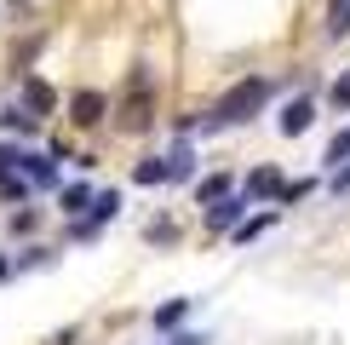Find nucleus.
<instances>
[{
  "mask_svg": "<svg viewBox=\"0 0 350 345\" xmlns=\"http://www.w3.org/2000/svg\"><path fill=\"white\" fill-rule=\"evenodd\" d=\"M265 98H270V81H265V75H253V81H236L224 98H218V110L207 115V127H224V121H247V115H253L258 104H265Z\"/></svg>",
  "mask_w": 350,
  "mask_h": 345,
  "instance_id": "nucleus-1",
  "label": "nucleus"
},
{
  "mask_svg": "<svg viewBox=\"0 0 350 345\" xmlns=\"http://www.w3.org/2000/svg\"><path fill=\"white\" fill-rule=\"evenodd\" d=\"M150 110H155V92H150V75H133V98H126V110H121V127L126 133H144L150 127Z\"/></svg>",
  "mask_w": 350,
  "mask_h": 345,
  "instance_id": "nucleus-2",
  "label": "nucleus"
},
{
  "mask_svg": "<svg viewBox=\"0 0 350 345\" xmlns=\"http://www.w3.org/2000/svg\"><path fill=\"white\" fill-rule=\"evenodd\" d=\"M275 196H282V172L275 167H253L247 172V196L241 201H275Z\"/></svg>",
  "mask_w": 350,
  "mask_h": 345,
  "instance_id": "nucleus-3",
  "label": "nucleus"
},
{
  "mask_svg": "<svg viewBox=\"0 0 350 345\" xmlns=\"http://www.w3.org/2000/svg\"><path fill=\"white\" fill-rule=\"evenodd\" d=\"M69 110H75L81 127H98V121L109 115V98H104V92H75V104H69Z\"/></svg>",
  "mask_w": 350,
  "mask_h": 345,
  "instance_id": "nucleus-4",
  "label": "nucleus"
},
{
  "mask_svg": "<svg viewBox=\"0 0 350 345\" xmlns=\"http://www.w3.org/2000/svg\"><path fill=\"white\" fill-rule=\"evenodd\" d=\"M310 121H316L310 98H293V104L282 110V133H287V138H299V133H304V127H310Z\"/></svg>",
  "mask_w": 350,
  "mask_h": 345,
  "instance_id": "nucleus-5",
  "label": "nucleus"
},
{
  "mask_svg": "<svg viewBox=\"0 0 350 345\" xmlns=\"http://www.w3.org/2000/svg\"><path fill=\"white\" fill-rule=\"evenodd\" d=\"M23 104H29V121L46 115V110H52V86H46V81H23Z\"/></svg>",
  "mask_w": 350,
  "mask_h": 345,
  "instance_id": "nucleus-6",
  "label": "nucleus"
},
{
  "mask_svg": "<svg viewBox=\"0 0 350 345\" xmlns=\"http://www.w3.org/2000/svg\"><path fill=\"white\" fill-rule=\"evenodd\" d=\"M241 213H247V201H241V196H224V201L207 213V225H213V230H224V225H236Z\"/></svg>",
  "mask_w": 350,
  "mask_h": 345,
  "instance_id": "nucleus-7",
  "label": "nucleus"
},
{
  "mask_svg": "<svg viewBox=\"0 0 350 345\" xmlns=\"http://www.w3.org/2000/svg\"><path fill=\"white\" fill-rule=\"evenodd\" d=\"M327 35H350V0H327Z\"/></svg>",
  "mask_w": 350,
  "mask_h": 345,
  "instance_id": "nucleus-8",
  "label": "nucleus"
},
{
  "mask_svg": "<svg viewBox=\"0 0 350 345\" xmlns=\"http://www.w3.org/2000/svg\"><path fill=\"white\" fill-rule=\"evenodd\" d=\"M184 316H189V299H172V305H161V311H155V328H178Z\"/></svg>",
  "mask_w": 350,
  "mask_h": 345,
  "instance_id": "nucleus-9",
  "label": "nucleus"
},
{
  "mask_svg": "<svg viewBox=\"0 0 350 345\" xmlns=\"http://www.w3.org/2000/svg\"><path fill=\"white\" fill-rule=\"evenodd\" d=\"M115 213H121V196H115V190L92 196V219H98V225H104V219H115Z\"/></svg>",
  "mask_w": 350,
  "mask_h": 345,
  "instance_id": "nucleus-10",
  "label": "nucleus"
},
{
  "mask_svg": "<svg viewBox=\"0 0 350 345\" xmlns=\"http://www.w3.org/2000/svg\"><path fill=\"white\" fill-rule=\"evenodd\" d=\"M196 196H201V201H224V196H230V179H224V172H218V179H201Z\"/></svg>",
  "mask_w": 350,
  "mask_h": 345,
  "instance_id": "nucleus-11",
  "label": "nucleus"
},
{
  "mask_svg": "<svg viewBox=\"0 0 350 345\" xmlns=\"http://www.w3.org/2000/svg\"><path fill=\"white\" fill-rule=\"evenodd\" d=\"M270 225H275V213H258V219H247V225L236 230V242H253V236H265Z\"/></svg>",
  "mask_w": 350,
  "mask_h": 345,
  "instance_id": "nucleus-12",
  "label": "nucleus"
},
{
  "mask_svg": "<svg viewBox=\"0 0 350 345\" xmlns=\"http://www.w3.org/2000/svg\"><path fill=\"white\" fill-rule=\"evenodd\" d=\"M133 179H138V184H161V179H167V162H155V155H150V162H138Z\"/></svg>",
  "mask_w": 350,
  "mask_h": 345,
  "instance_id": "nucleus-13",
  "label": "nucleus"
},
{
  "mask_svg": "<svg viewBox=\"0 0 350 345\" xmlns=\"http://www.w3.org/2000/svg\"><path fill=\"white\" fill-rule=\"evenodd\" d=\"M86 201H92V190H86V184H69L64 190V213H81Z\"/></svg>",
  "mask_w": 350,
  "mask_h": 345,
  "instance_id": "nucleus-14",
  "label": "nucleus"
},
{
  "mask_svg": "<svg viewBox=\"0 0 350 345\" xmlns=\"http://www.w3.org/2000/svg\"><path fill=\"white\" fill-rule=\"evenodd\" d=\"M327 162H350V127H345V133L327 144Z\"/></svg>",
  "mask_w": 350,
  "mask_h": 345,
  "instance_id": "nucleus-15",
  "label": "nucleus"
},
{
  "mask_svg": "<svg viewBox=\"0 0 350 345\" xmlns=\"http://www.w3.org/2000/svg\"><path fill=\"white\" fill-rule=\"evenodd\" d=\"M0 196H12V201H23V179H12L6 167H0Z\"/></svg>",
  "mask_w": 350,
  "mask_h": 345,
  "instance_id": "nucleus-16",
  "label": "nucleus"
},
{
  "mask_svg": "<svg viewBox=\"0 0 350 345\" xmlns=\"http://www.w3.org/2000/svg\"><path fill=\"white\" fill-rule=\"evenodd\" d=\"M333 104H339V110H350V69H345L339 81H333Z\"/></svg>",
  "mask_w": 350,
  "mask_h": 345,
  "instance_id": "nucleus-17",
  "label": "nucleus"
},
{
  "mask_svg": "<svg viewBox=\"0 0 350 345\" xmlns=\"http://www.w3.org/2000/svg\"><path fill=\"white\" fill-rule=\"evenodd\" d=\"M46 345H75V328H64V334H52Z\"/></svg>",
  "mask_w": 350,
  "mask_h": 345,
  "instance_id": "nucleus-18",
  "label": "nucleus"
},
{
  "mask_svg": "<svg viewBox=\"0 0 350 345\" xmlns=\"http://www.w3.org/2000/svg\"><path fill=\"white\" fill-rule=\"evenodd\" d=\"M172 345H207V340H201V334H178V340H172Z\"/></svg>",
  "mask_w": 350,
  "mask_h": 345,
  "instance_id": "nucleus-19",
  "label": "nucleus"
},
{
  "mask_svg": "<svg viewBox=\"0 0 350 345\" xmlns=\"http://www.w3.org/2000/svg\"><path fill=\"white\" fill-rule=\"evenodd\" d=\"M333 190H350V167L339 172V179H333Z\"/></svg>",
  "mask_w": 350,
  "mask_h": 345,
  "instance_id": "nucleus-20",
  "label": "nucleus"
},
{
  "mask_svg": "<svg viewBox=\"0 0 350 345\" xmlns=\"http://www.w3.org/2000/svg\"><path fill=\"white\" fill-rule=\"evenodd\" d=\"M6 277H12V265H6V259H0V282H6Z\"/></svg>",
  "mask_w": 350,
  "mask_h": 345,
  "instance_id": "nucleus-21",
  "label": "nucleus"
}]
</instances>
